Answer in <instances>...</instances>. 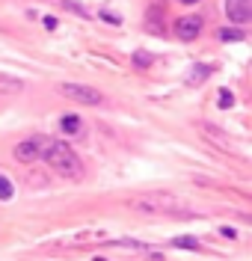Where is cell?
<instances>
[{"mask_svg": "<svg viewBox=\"0 0 252 261\" xmlns=\"http://www.w3.org/2000/svg\"><path fill=\"white\" fill-rule=\"evenodd\" d=\"M42 158L48 161V166L53 172H60L63 178H80L83 175V163L74 154V148L66 146L63 140H50L48 148L42 151Z\"/></svg>", "mask_w": 252, "mask_h": 261, "instance_id": "6da1fadb", "label": "cell"}, {"mask_svg": "<svg viewBox=\"0 0 252 261\" xmlns=\"http://www.w3.org/2000/svg\"><path fill=\"white\" fill-rule=\"evenodd\" d=\"M131 208L143 214H172V217H181V214H193L184 208V199H175L169 193H151V196H136L131 199Z\"/></svg>", "mask_w": 252, "mask_h": 261, "instance_id": "7a4b0ae2", "label": "cell"}, {"mask_svg": "<svg viewBox=\"0 0 252 261\" xmlns=\"http://www.w3.org/2000/svg\"><path fill=\"white\" fill-rule=\"evenodd\" d=\"M60 92L77 104H86V107H101L104 104V95H101L95 86H86V83H60Z\"/></svg>", "mask_w": 252, "mask_h": 261, "instance_id": "3957f363", "label": "cell"}, {"mask_svg": "<svg viewBox=\"0 0 252 261\" xmlns=\"http://www.w3.org/2000/svg\"><path fill=\"white\" fill-rule=\"evenodd\" d=\"M202 27H205V18L202 15H181L175 21V39H181V42H196L202 36Z\"/></svg>", "mask_w": 252, "mask_h": 261, "instance_id": "277c9868", "label": "cell"}, {"mask_svg": "<svg viewBox=\"0 0 252 261\" xmlns=\"http://www.w3.org/2000/svg\"><path fill=\"white\" fill-rule=\"evenodd\" d=\"M226 15L235 24H249L252 21V0H226Z\"/></svg>", "mask_w": 252, "mask_h": 261, "instance_id": "5b68a950", "label": "cell"}, {"mask_svg": "<svg viewBox=\"0 0 252 261\" xmlns=\"http://www.w3.org/2000/svg\"><path fill=\"white\" fill-rule=\"evenodd\" d=\"M15 161H21V163H33L36 158H39V148H36V143L33 140H24V143H18L15 146Z\"/></svg>", "mask_w": 252, "mask_h": 261, "instance_id": "8992f818", "label": "cell"}, {"mask_svg": "<svg viewBox=\"0 0 252 261\" xmlns=\"http://www.w3.org/2000/svg\"><path fill=\"white\" fill-rule=\"evenodd\" d=\"M60 130L66 134V137H77L80 130H83V119L80 116H74V113H68L60 119Z\"/></svg>", "mask_w": 252, "mask_h": 261, "instance_id": "52a82bcc", "label": "cell"}, {"mask_svg": "<svg viewBox=\"0 0 252 261\" xmlns=\"http://www.w3.org/2000/svg\"><path fill=\"white\" fill-rule=\"evenodd\" d=\"M208 74H211V68L202 65V63H196L193 68H190V74H187V83H190V86H199L202 81H208Z\"/></svg>", "mask_w": 252, "mask_h": 261, "instance_id": "ba28073f", "label": "cell"}, {"mask_svg": "<svg viewBox=\"0 0 252 261\" xmlns=\"http://www.w3.org/2000/svg\"><path fill=\"white\" fill-rule=\"evenodd\" d=\"M131 60H134V65H136V68H149L154 57H151L149 50H134V57H131Z\"/></svg>", "mask_w": 252, "mask_h": 261, "instance_id": "9c48e42d", "label": "cell"}, {"mask_svg": "<svg viewBox=\"0 0 252 261\" xmlns=\"http://www.w3.org/2000/svg\"><path fill=\"white\" fill-rule=\"evenodd\" d=\"M219 39H222V42H240V39H243V30H229V27H222V30H219Z\"/></svg>", "mask_w": 252, "mask_h": 261, "instance_id": "30bf717a", "label": "cell"}, {"mask_svg": "<svg viewBox=\"0 0 252 261\" xmlns=\"http://www.w3.org/2000/svg\"><path fill=\"white\" fill-rule=\"evenodd\" d=\"M12 193H15V190H12L9 178H6V175H0V199L6 202V199H12Z\"/></svg>", "mask_w": 252, "mask_h": 261, "instance_id": "8fae6325", "label": "cell"}, {"mask_svg": "<svg viewBox=\"0 0 252 261\" xmlns=\"http://www.w3.org/2000/svg\"><path fill=\"white\" fill-rule=\"evenodd\" d=\"M232 104H235V95H232L229 89H219V107H222V110H229Z\"/></svg>", "mask_w": 252, "mask_h": 261, "instance_id": "7c38bea8", "label": "cell"}, {"mask_svg": "<svg viewBox=\"0 0 252 261\" xmlns=\"http://www.w3.org/2000/svg\"><path fill=\"white\" fill-rule=\"evenodd\" d=\"M172 244H175V246H184V249H199V241H196V238H175Z\"/></svg>", "mask_w": 252, "mask_h": 261, "instance_id": "4fadbf2b", "label": "cell"}, {"mask_svg": "<svg viewBox=\"0 0 252 261\" xmlns=\"http://www.w3.org/2000/svg\"><path fill=\"white\" fill-rule=\"evenodd\" d=\"M63 6H68V9H74V15H89V12H86L83 6H80V3H74V0H63Z\"/></svg>", "mask_w": 252, "mask_h": 261, "instance_id": "5bb4252c", "label": "cell"}, {"mask_svg": "<svg viewBox=\"0 0 252 261\" xmlns=\"http://www.w3.org/2000/svg\"><path fill=\"white\" fill-rule=\"evenodd\" d=\"M181 3H199V0H181Z\"/></svg>", "mask_w": 252, "mask_h": 261, "instance_id": "9a60e30c", "label": "cell"}]
</instances>
